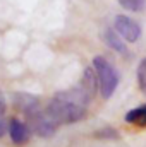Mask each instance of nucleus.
Listing matches in <instances>:
<instances>
[{"mask_svg":"<svg viewBox=\"0 0 146 147\" xmlns=\"http://www.w3.org/2000/svg\"><path fill=\"white\" fill-rule=\"evenodd\" d=\"M45 113L59 127V125H69V123H76V121L84 120L86 118V106L69 101L57 92L55 98L48 103Z\"/></svg>","mask_w":146,"mask_h":147,"instance_id":"1","label":"nucleus"},{"mask_svg":"<svg viewBox=\"0 0 146 147\" xmlns=\"http://www.w3.org/2000/svg\"><path fill=\"white\" fill-rule=\"evenodd\" d=\"M93 70H95V75H96L98 91H100L102 98L103 99L112 98V94L115 92V89L119 86V80H120L117 69L110 63L105 57L98 55V57L93 58Z\"/></svg>","mask_w":146,"mask_h":147,"instance_id":"2","label":"nucleus"},{"mask_svg":"<svg viewBox=\"0 0 146 147\" xmlns=\"http://www.w3.org/2000/svg\"><path fill=\"white\" fill-rule=\"evenodd\" d=\"M113 31L126 43H136L141 38V26L129 16L119 14L113 21Z\"/></svg>","mask_w":146,"mask_h":147,"instance_id":"3","label":"nucleus"},{"mask_svg":"<svg viewBox=\"0 0 146 147\" xmlns=\"http://www.w3.org/2000/svg\"><path fill=\"white\" fill-rule=\"evenodd\" d=\"M26 120H28V128H29V132H35L38 137H52L55 132H57V125L52 121V118L45 113V111H36V113H33V115H29V116H26Z\"/></svg>","mask_w":146,"mask_h":147,"instance_id":"4","label":"nucleus"},{"mask_svg":"<svg viewBox=\"0 0 146 147\" xmlns=\"http://www.w3.org/2000/svg\"><path fill=\"white\" fill-rule=\"evenodd\" d=\"M7 134H9L12 144H16V146H24V144L28 142L31 132H29L28 125H26L23 120H19V118H10L9 123H7Z\"/></svg>","mask_w":146,"mask_h":147,"instance_id":"5","label":"nucleus"},{"mask_svg":"<svg viewBox=\"0 0 146 147\" xmlns=\"http://www.w3.org/2000/svg\"><path fill=\"white\" fill-rule=\"evenodd\" d=\"M14 106L21 111L24 116H29L33 113L40 111V101L36 96L33 94H26V92H17L14 94Z\"/></svg>","mask_w":146,"mask_h":147,"instance_id":"6","label":"nucleus"},{"mask_svg":"<svg viewBox=\"0 0 146 147\" xmlns=\"http://www.w3.org/2000/svg\"><path fill=\"white\" fill-rule=\"evenodd\" d=\"M79 87L93 99V96H95L96 91H98V82H96V75H95L93 67H88V69L83 72V79H81V82H79Z\"/></svg>","mask_w":146,"mask_h":147,"instance_id":"7","label":"nucleus"},{"mask_svg":"<svg viewBox=\"0 0 146 147\" xmlns=\"http://www.w3.org/2000/svg\"><path fill=\"white\" fill-rule=\"evenodd\" d=\"M105 43L108 45L113 51H117V53H120V55H126V53H127L126 41L119 36V34H117V33H115L112 28L105 31Z\"/></svg>","mask_w":146,"mask_h":147,"instance_id":"8","label":"nucleus"},{"mask_svg":"<svg viewBox=\"0 0 146 147\" xmlns=\"http://www.w3.org/2000/svg\"><path fill=\"white\" fill-rule=\"evenodd\" d=\"M124 120L127 123H132V125H139V127H146V105L143 106H138L134 110L127 111Z\"/></svg>","mask_w":146,"mask_h":147,"instance_id":"9","label":"nucleus"},{"mask_svg":"<svg viewBox=\"0 0 146 147\" xmlns=\"http://www.w3.org/2000/svg\"><path fill=\"white\" fill-rule=\"evenodd\" d=\"M119 5L131 12H143L146 9V0H117Z\"/></svg>","mask_w":146,"mask_h":147,"instance_id":"10","label":"nucleus"},{"mask_svg":"<svg viewBox=\"0 0 146 147\" xmlns=\"http://www.w3.org/2000/svg\"><path fill=\"white\" fill-rule=\"evenodd\" d=\"M138 86H139L141 92L146 94V58L141 60L138 65Z\"/></svg>","mask_w":146,"mask_h":147,"instance_id":"11","label":"nucleus"},{"mask_svg":"<svg viewBox=\"0 0 146 147\" xmlns=\"http://www.w3.org/2000/svg\"><path fill=\"white\" fill-rule=\"evenodd\" d=\"M5 134H7V121H5V116H3V113L0 111V139H2Z\"/></svg>","mask_w":146,"mask_h":147,"instance_id":"12","label":"nucleus"},{"mask_svg":"<svg viewBox=\"0 0 146 147\" xmlns=\"http://www.w3.org/2000/svg\"><path fill=\"white\" fill-rule=\"evenodd\" d=\"M0 111H2V113L5 111V103H3V98H2V94H0Z\"/></svg>","mask_w":146,"mask_h":147,"instance_id":"13","label":"nucleus"}]
</instances>
